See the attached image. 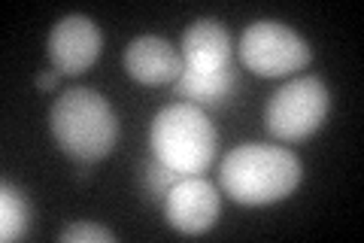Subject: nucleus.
Here are the masks:
<instances>
[{"label":"nucleus","instance_id":"nucleus-7","mask_svg":"<svg viewBox=\"0 0 364 243\" xmlns=\"http://www.w3.org/2000/svg\"><path fill=\"white\" fill-rule=\"evenodd\" d=\"M104 33L88 16H67L49 33V58L55 64V73L79 76L97 61Z\"/></svg>","mask_w":364,"mask_h":243},{"label":"nucleus","instance_id":"nucleus-2","mask_svg":"<svg viewBox=\"0 0 364 243\" xmlns=\"http://www.w3.org/2000/svg\"><path fill=\"white\" fill-rule=\"evenodd\" d=\"M49 125L58 146L82 165L109 155L119 140V119L109 100L91 88H67L55 100Z\"/></svg>","mask_w":364,"mask_h":243},{"label":"nucleus","instance_id":"nucleus-1","mask_svg":"<svg viewBox=\"0 0 364 243\" xmlns=\"http://www.w3.org/2000/svg\"><path fill=\"white\" fill-rule=\"evenodd\" d=\"M301 173V161L289 149L267 143H243L228 152L219 180L225 195H231L237 204L261 207L289 198L298 189Z\"/></svg>","mask_w":364,"mask_h":243},{"label":"nucleus","instance_id":"nucleus-13","mask_svg":"<svg viewBox=\"0 0 364 243\" xmlns=\"http://www.w3.org/2000/svg\"><path fill=\"white\" fill-rule=\"evenodd\" d=\"M61 240L64 243H116V234L95 222H76L61 231Z\"/></svg>","mask_w":364,"mask_h":243},{"label":"nucleus","instance_id":"nucleus-5","mask_svg":"<svg viewBox=\"0 0 364 243\" xmlns=\"http://www.w3.org/2000/svg\"><path fill=\"white\" fill-rule=\"evenodd\" d=\"M240 61L258 76H289L310 64L313 49L301 33H294L282 21H252L240 37Z\"/></svg>","mask_w":364,"mask_h":243},{"label":"nucleus","instance_id":"nucleus-4","mask_svg":"<svg viewBox=\"0 0 364 243\" xmlns=\"http://www.w3.org/2000/svg\"><path fill=\"white\" fill-rule=\"evenodd\" d=\"M328 110H331L328 86L316 76H301L286 83L267 100L264 125L277 140L298 143L322 128V122L328 119Z\"/></svg>","mask_w":364,"mask_h":243},{"label":"nucleus","instance_id":"nucleus-11","mask_svg":"<svg viewBox=\"0 0 364 243\" xmlns=\"http://www.w3.org/2000/svg\"><path fill=\"white\" fill-rule=\"evenodd\" d=\"M31 228V210L28 201L21 198V192L16 186L4 182L0 189V240H21Z\"/></svg>","mask_w":364,"mask_h":243},{"label":"nucleus","instance_id":"nucleus-6","mask_svg":"<svg viewBox=\"0 0 364 243\" xmlns=\"http://www.w3.org/2000/svg\"><path fill=\"white\" fill-rule=\"evenodd\" d=\"M219 192L210 180L198 177H182L173 189L164 195V219L170 228H176L179 234L198 237L207 234L219 219Z\"/></svg>","mask_w":364,"mask_h":243},{"label":"nucleus","instance_id":"nucleus-14","mask_svg":"<svg viewBox=\"0 0 364 243\" xmlns=\"http://www.w3.org/2000/svg\"><path fill=\"white\" fill-rule=\"evenodd\" d=\"M58 79H61V73H43V76H37V86L43 91H52L55 86H58Z\"/></svg>","mask_w":364,"mask_h":243},{"label":"nucleus","instance_id":"nucleus-12","mask_svg":"<svg viewBox=\"0 0 364 243\" xmlns=\"http://www.w3.org/2000/svg\"><path fill=\"white\" fill-rule=\"evenodd\" d=\"M182 180V173H176L173 167H167L164 161L152 158L149 165H146V173H143V186L146 192L152 195V198H164V195L176 186V182Z\"/></svg>","mask_w":364,"mask_h":243},{"label":"nucleus","instance_id":"nucleus-9","mask_svg":"<svg viewBox=\"0 0 364 243\" xmlns=\"http://www.w3.org/2000/svg\"><path fill=\"white\" fill-rule=\"evenodd\" d=\"M231 33L215 19H198L182 33V64L195 67V71L231 67Z\"/></svg>","mask_w":364,"mask_h":243},{"label":"nucleus","instance_id":"nucleus-10","mask_svg":"<svg viewBox=\"0 0 364 243\" xmlns=\"http://www.w3.org/2000/svg\"><path fill=\"white\" fill-rule=\"evenodd\" d=\"M173 86H176V95L195 100V103H219L231 95V88H234V67L195 71V67L182 64V73Z\"/></svg>","mask_w":364,"mask_h":243},{"label":"nucleus","instance_id":"nucleus-3","mask_svg":"<svg viewBox=\"0 0 364 243\" xmlns=\"http://www.w3.org/2000/svg\"><path fill=\"white\" fill-rule=\"evenodd\" d=\"M152 152L182 177H198L215 158V128L195 103H170L152 122Z\"/></svg>","mask_w":364,"mask_h":243},{"label":"nucleus","instance_id":"nucleus-8","mask_svg":"<svg viewBox=\"0 0 364 243\" xmlns=\"http://www.w3.org/2000/svg\"><path fill=\"white\" fill-rule=\"evenodd\" d=\"M124 67H128L131 79L143 86H167L176 83L182 73V52L173 49L167 40L146 33V37H136L134 43H128Z\"/></svg>","mask_w":364,"mask_h":243}]
</instances>
